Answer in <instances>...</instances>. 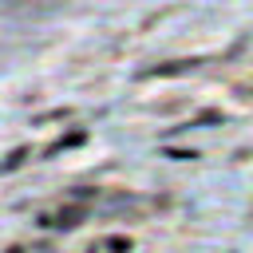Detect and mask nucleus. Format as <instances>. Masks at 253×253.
Segmentation results:
<instances>
[{"mask_svg": "<svg viewBox=\"0 0 253 253\" xmlns=\"http://www.w3.org/2000/svg\"><path fill=\"white\" fill-rule=\"evenodd\" d=\"M8 253H24V249H8Z\"/></svg>", "mask_w": 253, "mask_h": 253, "instance_id": "1a4fd4ad", "label": "nucleus"}, {"mask_svg": "<svg viewBox=\"0 0 253 253\" xmlns=\"http://www.w3.org/2000/svg\"><path fill=\"white\" fill-rule=\"evenodd\" d=\"M24 158H28V146H16V150L0 162V174H8V170H16V166H24Z\"/></svg>", "mask_w": 253, "mask_h": 253, "instance_id": "20e7f679", "label": "nucleus"}, {"mask_svg": "<svg viewBox=\"0 0 253 253\" xmlns=\"http://www.w3.org/2000/svg\"><path fill=\"white\" fill-rule=\"evenodd\" d=\"M217 119H221L217 111H202V115H198V119H194L190 126H206V123H217Z\"/></svg>", "mask_w": 253, "mask_h": 253, "instance_id": "423d86ee", "label": "nucleus"}, {"mask_svg": "<svg viewBox=\"0 0 253 253\" xmlns=\"http://www.w3.org/2000/svg\"><path fill=\"white\" fill-rule=\"evenodd\" d=\"M107 249H111V253H130V237L115 233V237H107Z\"/></svg>", "mask_w": 253, "mask_h": 253, "instance_id": "39448f33", "label": "nucleus"}, {"mask_svg": "<svg viewBox=\"0 0 253 253\" xmlns=\"http://www.w3.org/2000/svg\"><path fill=\"white\" fill-rule=\"evenodd\" d=\"M241 95H245V99H253V83H249V87H241Z\"/></svg>", "mask_w": 253, "mask_h": 253, "instance_id": "6e6552de", "label": "nucleus"}, {"mask_svg": "<svg viewBox=\"0 0 253 253\" xmlns=\"http://www.w3.org/2000/svg\"><path fill=\"white\" fill-rule=\"evenodd\" d=\"M83 138H87L83 130H71V134H63L59 142H51V146H47V154H59V150H71V146H79Z\"/></svg>", "mask_w": 253, "mask_h": 253, "instance_id": "7ed1b4c3", "label": "nucleus"}, {"mask_svg": "<svg viewBox=\"0 0 253 253\" xmlns=\"http://www.w3.org/2000/svg\"><path fill=\"white\" fill-rule=\"evenodd\" d=\"M194 67H198V59H170V63L146 67V71H142V79H162V75H186V71H194Z\"/></svg>", "mask_w": 253, "mask_h": 253, "instance_id": "f257e3e1", "label": "nucleus"}, {"mask_svg": "<svg viewBox=\"0 0 253 253\" xmlns=\"http://www.w3.org/2000/svg\"><path fill=\"white\" fill-rule=\"evenodd\" d=\"M83 213H87L83 206H67V210H59V213H55V225L71 229V225H79V221H83Z\"/></svg>", "mask_w": 253, "mask_h": 253, "instance_id": "f03ea898", "label": "nucleus"}, {"mask_svg": "<svg viewBox=\"0 0 253 253\" xmlns=\"http://www.w3.org/2000/svg\"><path fill=\"white\" fill-rule=\"evenodd\" d=\"M166 154H170V158H178V162H190V158H198L194 150H166Z\"/></svg>", "mask_w": 253, "mask_h": 253, "instance_id": "0eeeda50", "label": "nucleus"}]
</instances>
